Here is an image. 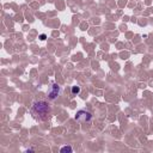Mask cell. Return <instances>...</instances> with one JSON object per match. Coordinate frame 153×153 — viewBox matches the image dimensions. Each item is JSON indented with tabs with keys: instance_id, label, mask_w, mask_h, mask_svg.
Returning <instances> with one entry per match:
<instances>
[{
	"instance_id": "obj_1",
	"label": "cell",
	"mask_w": 153,
	"mask_h": 153,
	"mask_svg": "<svg viewBox=\"0 0 153 153\" xmlns=\"http://www.w3.org/2000/svg\"><path fill=\"white\" fill-rule=\"evenodd\" d=\"M31 114L33 115V117L39 118V120H45L48 117V115L50 114V106L47 102L44 100H39V102H35L32 104L31 108Z\"/></svg>"
},
{
	"instance_id": "obj_2",
	"label": "cell",
	"mask_w": 153,
	"mask_h": 153,
	"mask_svg": "<svg viewBox=\"0 0 153 153\" xmlns=\"http://www.w3.org/2000/svg\"><path fill=\"white\" fill-rule=\"evenodd\" d=\"M75 120L80 123H90L92 120V115L86 110H79L75 115Z\"/></svg>"
},
{
	"instance_id": "obj_3",
	"label": "cell",
	"mask_w": 153,
	"mask_h": 153,
	"mask_svg": "<svg viewBox=\"0 0 153 153\" xmlns=\"http://www.w3.org/2000/svg\"><path fill=\"white\" fill-rule=\"evenodd\" d=\"M59 94H60V86L56 82H51L50 87H49V91H48V98L54 100V99L57 98Z\"/></svg>"
},
{
	"instance_id": "obj_4",
	"label": "cell",
	"mask_w": 153,
	"mask_h": 153,
	"mask_svg": "<svg viewBox=\"0 0 153 153\" xmlns=\"http://www.w3.org/2000/svg\"><path fill=\"white\" fill-rule=\"evenodd\" d=\"M80 92V87L79 86H73L72 87V93L75 94V93H79Z\"/></svg>"
},
{
	"instance_id": "obj_5",
	"label": "cell",
	"mask_w": 153,
	"mask_h": 153,
	"mask_svg": "<svg viewBox=\"0 0 153 153\" xmlns=\"http://www.w3.org/2000/svg\"><path fill=\"white\" fill-rule=\"evenodd\" d=\"M65 151L71 152V151H72V148H71V147H63V148H61V152H65Z\"/></svg>"
}]
</instances>
